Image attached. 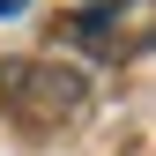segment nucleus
I'll list each match as a JSON object with an SVG mask.
<instances>
[{
	"mask_svg": "<svg viewBox=\"0 0 156 156\" xmlns=\"http://www.w3.org/2000/svg\"><path fill=\"white\" fill-rule=\"evenodd\" d=\"M74 37H89L104 60H126L156 37V0H89L74 15Z\"/></svg>",
	"mask_w": 156,
	"mask_h": 156,
	"instance_id": "f257e3e1",
	"label": "nucleus"
},
{
	"mask_svg": "<svg viewBox=\"0 0 156 156\" xmlns=\"http://www.w3.org/2000/svg\"><path fill=\"white\" fill-rule=\"evenodd\" d=\"M15 15H30V0H0V23H15Z\"/></svg>",
	"mask_w": 156,
	"mask_h": 156,
	"instance_id": "f03ea898",
	"label": "nucleus"
}]
</instances>
